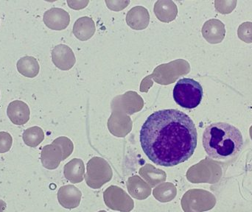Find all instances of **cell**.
Listing matches in <instances>:
<instances>
[{"instance_id": "1", "label": "cell", "mask_w": 252, "mask_h": 212, "mask_svg": "<svg viewBox=\"0 0 252 212\" xmlns=\"http://www.w3.org/2000/svg\"><path fill=\"white\" fill-rule=\"evenodd\" d=\"M139 140L144 153L153 163L174 167L193 155L198 133L188 114L176 109L160 110L144 122Z\"/></svg>"}, {"instance_id": "2", "label": "cell", "mask_w": 252, "mask_h": 212, "mask_svg": "<svg viewBox=\"0 0 252 212\" xmlns=\"http://www.w3.org/2000/svg\"><path fill=\"white\" fill-rule=\"evenodd\" d=\"M203 146L207 155L216 160H227L239 153L244 138L239 129L226 122H216L206 127Z\"/></svg>"}, {"instance_id": "3", "label": "cell", "mask_w": 252, "mask_h": 212, "mask_svg": "<svg viewBox=\"0 0 252 212\" xmlns=\"http://www.w3.org/2000/svg\"><path fill=\"white\" fill-rule=\"evenodd\" d=\"M203 94L201 84L191 78H182L178 81L173 91L175 102L186 109H193L199 106Z\"/></svg>"}, {"instance_id": "4", "label": "cell", "mask_w": 252, "mask_h": 212, "mask_svg": "<svg viewBox=\"0 0 252 212\" xmlns=\"http://www.w3.org/2000/svg\"><path fill=\"white\" fill-rule=\"evenodd\" d=\"M73 145L69 139L59 137L52 145H46L41 152L42 165L48 170H55L61 161L66 159L72 153Z\"/></svg>"}, {"instance_id": "5", "label": "cell", "mask_w": 252, "mask_h": 212, "mask_svg": "<svg viewBox=\"0 0 252 212\" xmlns=\"http://www.w3.org/2000/svg\"><path fill=\"white\" fill-rule=\"evenodd\" d=\"M216 197L204 189H189L185 192L181 201L185 212H204L213 210L216 206Z\"/></svg>"}, {"instance_id": "6", "label": "cell", "mask_w": 252, "mask_h": 212, "mask_svg": "<svg viewBox=\"0 0 252 212\" xmlns=\"http://www.w3.org/2000/svg\"><path fill=\"white\" fill-rule=\"evenodd\" d=\"M112 169L105 160L94 158L89 161L85 181L92 189H99L112 179Z\"/></svg>"}, {"instance_id": "7", "label": "cell", "mask_w": 252, "mask_h": 212, "mask_svg": "<svg viewBox=\"0 0 252 212\" xmlns=\"http://www.w3.org/2000/svg\"><path fill=\"white\" fill-rule=\"evenodd\" d=\"M221 169L217 164L203 161L188 170L187 179L192 183H216L221 177Z\"/></svg>"}, {"instance_id": "8", "label": "cell", "mask_w": 252, "mask_h": 212, "mask_svg": "<svg viewBox=\"0 0 252 212\" xmlns=\"http://www.w3.org/2000/svg\"><path fill=\"white\" fill-rule=\"evenodd\" d=\"M103 200L106 207L114 211L130 212L134 208L130 195L118 186H110L103 192Z\"/></svg>"}, {"instance_id": "9", "label": "cell", "mask_w": 252, "mask_h": 212, "mask_svg": "<svg viewBox=\"0 0 252 212\" xmlns=\"http://www.w3.org/2000/svg\"><path fill=\"white\" fill-rule=\"evenodd\" d=\"M43 21L50 29L62 30L69 25L70 17L69 13L63 9L53 7L44 13Z\"/></svg>"}, {"instance_id": "10", "label": "cell", "mask_w": 252, "mask_h": 212, "mask_svg": "<svg viewBox=\"0 0 252 212\" xmlns=\"http://www.w3.org/2000/svg\"><path fill=\"white\" fill-rule=\"evenodd\" d=\"M82 192L74 185L62 186L58 192V201L63 208L72 210L79 207Z\"/></svg>"}, {"instance_id": "11", "label": "cell", "mask_w": 252, "mask_h": 212, "mask_svg": "<svg viewBox=\"0 0 252 212\" xmlns=\"http://www.w3.org/2000/svg\"><path fill=\"white\" fill-rule=\"evenodd\" d=\"M201 32L206 41L213 44L221 43L226 35L224 24L216 19L207 21L203 25Z\"/></svg>"}, {"instance_id": "12", "label": "cell", "mask_w": 252, "mask_h": 212, "mask_svg": "<svg viewBox=\"0 0 252 212\" xmlns=\"http://www.w3.org/2000/svg\"><path fill=\"white\" fill-rule=\"evenodd\" d=\"M52 61L56 67L62 70L70 69L75 63V57L72 50L68 46L59 44L52 51Z\"/></svg>"}, {"instance_id": "13", "label": "cell", "mask_w": 252, "mask_h": 212, "mask_svg": "<svg viewBox=\"0 0 252 212\" xmlns=\"http://www.w3.org/2000/svg\"><path fill=\"white\" fill-rule=\"evenodd\" d=\"M7 114L13 124L16 125H23L29 121L31 110L25 102L14 100L7 106Z\"/></svg>"}, {"instance_id": "14", "label": "cell", "mask_w": 252, "mask_h": 212, "mask_svg": "<svg viewBox=\"0 0 252 212\" xmlns=\"http://www.w3.org/2000/svg\"><path fill=\"white\" fill-rule=\"evenodd\" d=\"M150 16L148 10L142 6L130 9L126 16V22L132 29L142 30L148 27Z\"/></svg>"}, {"instance_id": "15", "label": "cell", "mask_w": 252, "mask_h": 212, "mask_svg": "<svg viewBox=\"0 0 252 212\" xmlns=\"http://www.w3.org/2000/svg\"><path fill=\"white\" fill-rule=\"evenodd\" d=\"M129 195L139 201L147 199L151 195V186L138 176L130 177L126 183Z\"/></svg>"}, {"instance_id": "16", "label": "cell", "mask_w": 252, "mask_h": 212, "mask_svg": "<svg viewBox=\"0 0 252 212\" xmlns=\"http://www.w3.org/2000/svg\"><path fill=\"white\" fill-rule=\"evenodd\" d=\"M65 178L72 183H79L85 177V167L82 160L74 158L64 166Z\"/></svg>"}, {"instance_id": "17", "label": "cell", "mask_w": 252, "mask_h": 212, "mask_svg": "<svg viewBox=\"0 0 252 212\" xmlns=\"http://www.w3.org/2000/svg\"><path fill=\"white\" fill-rule=\"evenodd\" d=\"M95 32V26L93 19L90 17H81L75 22L73 33L81 41H87L93 36Z\"/></svg>"}, {"instance_id": "18", "label": "cell", "mask_w": 252, "mask_h": 212, "mask_svg": "<svg viewBox=\"0 0 252 212\" xmlns=\"http://www.w3.org/2000/svg\"><path fill=\"white\" fill-rule=\"evenodd\" d=\"M16 68L18 72L26 78H33L39 73L38 61L32 56H25L19 59L16 63Z\"/></svg>"}, {"instance_id": "19", "label": "cell", "mask_w": 252, "mask_h": 212, "mask_svg": "<svg viewBox=\"0 0 252 212\" xmlns=\"http://www.w3.org/2000/svg\"><path fill=\"white\" fill-rule=\"evenodd\" d=\"M139 175L146 181L149 186L156 187L157 185L165 182L167 175L163 170L156 169L150 164H147L139 170Z\"/></svg>"}, {"instance_id": "20", "label": "cell", "mask_w": 252, "mask_h": 212, "mask_svg": "<svg viewBox=\"0 0 252 212\" xmlns=\"http://www.w3.org/2000/svg\"><path fill=\"white\" fill-rule=\"evenodd\" d=\"M177 195V189L173 183H161L156 186L153 191L154 198L161 203H168L173 201Z\"/></svg>"}, {"instance_id": "21", "label": "cell", "mask_w": 252, "mask_h": 212, "mask_svg": "<svg viewBox=\"0 0 252 212\" xmlns=\"http://www.w3.org/2000/svg\"><path fill=\"white\" fill-rule=\"evenodd\" d=\"M22 139L27 146L36 148L44 141V133L38 126L29 127L24 132Z\"/></svg>"}, {"instance_id": "22", "label": "cell", "mask_w": 252, "mask_h": 212, "mask_svg": "<svg viewBox=\"0 0 252 212\" xmlns=\"http://www.w3.org/2000/svg\"><path fill=\"white\" fill-rule=\"evenodd\" d=\"M240 39L247 44L252 43V22H247L241 24L238 30Z\"/></svg>"}, {"instance_id": "23", "label": "cell", "mask_w": 252, "mask_h": 212, "mask_svg": "<svg viewBox=\"0 0 252 212\" xmlns=\"http://www.w3.org/2000/svg\"><path fill=\"white\" fill-rule=\"evenodd\" d=\"M13 145V138L7 132H0V153L8 152Z\"/></svg>"}, {"instance_id": "24", "label": "cell", "mask_w": 252, "mask_h": 212, "mask_svg": "<svg viewBox=\"0 0 252 212\" xmlns=\"http://www.w3.org/2000/svg\"><path fill=\"white\" fill-rule=\"evenodd\" d=\"M7 207V204L2 200H0V212H3Z\"/></svg>"}, {"instance_id": "25", "label": "cell", "mask_w": 252, "mask_h": 212, "mask_svg": "<svg viewBox=\"0 0 252 212\" xmlns=\"http://www.w3.org/2000/svg\"><path fill=\"white\" fill-rule=\"evenodd\" d=\"M98 212H107L105 211V210H101V211H99Z\"/></svg>"}]
</instances>
